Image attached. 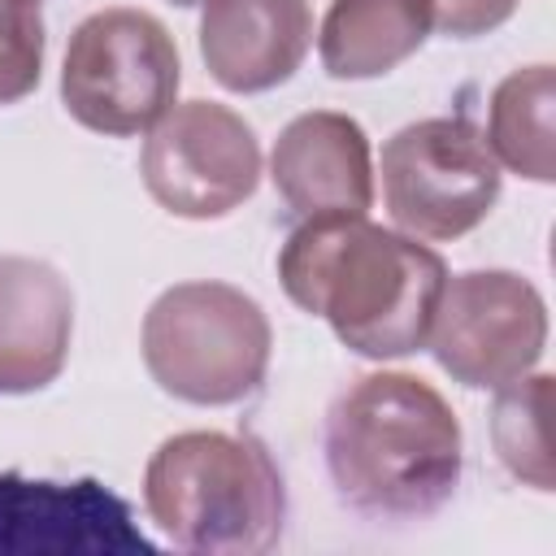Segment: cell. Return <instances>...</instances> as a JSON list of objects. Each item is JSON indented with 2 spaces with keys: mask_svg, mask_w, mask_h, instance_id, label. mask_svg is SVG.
I'll use <instances>...</instances> for the list:
<instances>
[{
  "mask_svg": "<svg viewBox=\"0 0 556 556\" xmlns=\"http://www.w3.org/2000/svg\"><path fill=\"white\" fill-rule=\"evenodd\" d=\"M156 556L130 504L100 478L0 473V556Z\"/></svg>",
  "mask_w": 556,
  "mask_h": 556,
  "instance_id": "cell-9",
  "label": "cell"
},
{
  "mask_svg": "<svg viewBox=\"0 0 556 556\" xmlns=\"http://www.w3.org/2000/svg\"><path fill=\"white\" fill-rule=\"evenodd\" d=\"M430 30V0H330L317 30V56L330 78L365 83L417 56Z\"/></svg>",
  "mask_w": 556,
  "mask_h": 556,
  "instance_id": "cell-13",
  "label": "cell"
},
{
  "mask_svg": "<svg viewBox=\"0 0 556 556\" xmlns=\"http://www.w3.org/2000/svg\"><path fill=\"white\" fill-rule=\"evenodd\" d=\"M382 204L391 222L426 243H452L478 230L504 187L486 135L469 117H421L400 126L378 156Z\"/></svg>",
  "mask_w": 556,
  "mask_h": 556,
  "instance_id": "cell-6",
  "label": "cell"
},
{
  "mask_svg": "<svg viewBox=\"0 0 556 556\" xmlns=\"http://www.w3.org/2000/svg\"><path fill=\"white\" fill-rule=\"evenodd\" d=\"M552 109H556L552 65L513 70L491 91V109H486V148H491V156L504 169H513L530 182H552L556 178Z\"/></svg>",
  "mask_w": 556,
  "mask_h": 556,
  "instance_id": "cell-14",
  "label": "cell"
},
{
  "mask_svg": "<svg viewBox=\"0 0 556 556\" xmlns=\"http://www.w3.org/2000/svg\"><path fill=\"white\" fill-rule=\"evenodd\" d=\"M74 343V291L39 256H0V395H30L61 378Z\"/></svg>",
  "mask_w": 556,
  "mask_h": 556,
  "instance_id": "cell-12",
  "label": "cell"
},
{
  "mask_svg": "<svg viewBox=\"0 0 556 556\" xmlns=\"http://www.w3.org/2000/svg\"><path fill=\"white\" fill-rule=\"evenodd\" d=\"M278 282L348 352L400 361L426 348L447 265L421 239L369 217H313L287 235Z\"/></svg>",
  "mask_w": 556,
  "mask_h": 556,
  "instance_id": "cell-1",
  "label": "cell"
},
{
  "mask_svg": "<svg viewBox=\"0 0 556 556\" xmlns=\"http://www.w3.org/2000/svg\"><path fill=\"white\" fill-rule=\"evenodd\" d=\"M169 4H178V9H195V4H204V0H169Z\"/></svg>",
  "mask_w": 556,
  "mask_h": 556,
  "instance_id": "cell-18",
  "label": "cell"
},
{
  "mask_svg": "<svg viewBox=\"0 0 556 556\" xmlns=\"http://www.w3.org/2000/svg\"><path fill=\"white\" fill-rule=\"evenodd\" d=\"M426 348L452 382L500 391L543 361L547 304L513 269H465L443 282Z\"/></svg>",
  "mask_w": 556,
  "mask_h": 556,
  "instance_id": "cell-7",
  "label": "cell"
},
{
  "mask_svg": "<svg viewBox=\"0 0 556 556\" xmlns=\"http://www.w3.org/2000/svg\"><path fill=\"white\" fill-rule=\"evenodd\" d=\"M143 508L182 552L261 556L282 539L287 486L256 434L182 430L148 456Z\"/></svg>",
  "mask_w": 556,
  "mask_h": 556,
  "instance_id": "cell-3",
  "label": "cell"
},
{
  "mask_svg": "<svg viewBox=\"0 0 556 556\" xmlns=\"http://www.w3.org/2000/svg\"><path fill=\"white\" fill-rule=\"evenodd\" d=\"M326 473L334 495L378 521H421L460 482L465 439L452 404L417 374L378 369L326 408Z\"/></svg>",
  "mask_w": 556,
  "mask_h": 556,
  "instance_id": "cell-2",
  "label": "cell"
},
{
  "mask_svg": "<svg viewBox=\"0 0 556 556\" xmlns=\"http://www.w3.org/2000/svg\"><path fill=\"white\" fill-rule=\"evenodd\" d=\"M269 182L304 222L365 217L374 208V152L365 126L339 109H308L291 117L274 139Z\"/></svg>",
  "mask_w": 556,
  "mask_h": 556,
  "instance_id": "cell-10",
  "label": "cell"
},
{
  "mask_svg": "<svg viewBox=\"0 0 556 556\" xmlns=\"http://www.w3.org/2000/svg\"><path fill=\"white\" fill-rule=\"evenodd\" d=\"M182 61L161 17L113 4L83 17L61 61V104L96 135L130 139L178 104Z\"/></svg>",
  "mask_w": 556,
  "mask_h": 556,
  "instance_id": "cell-5",
  "label": "cell"
},
{
  "mask_svg": "<svg viewBox=\"0 0 556 556\" xmlns=\"http://www.w3.org/2000/svg\"><path fill=\"white\" fill-rule=\"evenodd\" d=\"M43 9L39 0H0V104L26 100L43 78Z\"/></svg>",
  "mask_w": 556,
  "mask_h": 556,
  "instance_id": "cell-16",
  "label": "cell"
},
{
  "mask_svg": "<svg viewBox=\"0 0 556 556\" xmlns=\"http://www.w3.org/2000/svg\"><path fill=\"white\" fill-rule=\"evenodd\" d=\"M313 48L308 0H204L200 56L217 87L261 96L282 87Z\"/></svg>",
  "mask_w": 556,
  "mask_h": 556,
  "instance_id": "cell-11",
  "label": "cell"
},
{
  "mask_svg": "<svg viewBox=\"0 0 556 556\" xmlns=\"http://www.w3.org/2000/svg\"><path fill=\"white\" fill-rule=\"evenodd\" d=\"M139 174L148 195L187 222H213L235 213L261 187L256 130L217 100L174 104L143 139Z\"/></svg>",
  "mask_w": 556,
  "mask_h": 556,
  "instance_id": "cell-8",
  "label": "cell"
},
{
  "mask_svg": "<svg viewBox=\"0 0 556 556\" xmlns=\"http://www.w3.org/2000/svg\"><path fill=\"white\" fill-rule=\"evenodd\" d=\"M139 352L165 395L195 408H226L261 391L274 330L243 287L195 278L165 287L148 304Z\"/></svg>",
  "mask_w": 556,
  "mask_h": 556,
  "instance_id": "cell-4",
  "label": "cell"
},
{
  "mask_svg": "<svg viewBox=\"0 0 556 556\" xmlns=\"http://www.w3.org/2000/svg\"><path fill=\"white\" fill-rule=\"evenodd\" d=\"M521 0H430V17L447 39H478L500 30Z\"/></svg>",
  "mask_w": 556,
  "mask_h": 556,
  "instance_id": "cell-17",
  "label": "cell"
},
{
  "mask_svg": "<svg viewBox=\"0 0 556 556\" xmlns=\"http://www.w3.org/2000/svg\"><path fill=\"white\" fill-rule=\"evenodd\" d=\"M547 408H552V374H521L517 382L495 391L491 404V447L500 465L534 491H552V443H547Z\"/></svg>",
  "mask_w": 556,
  "mask_h": 556,
  "instance_id": "cell-15",
  "label": "cell"
}]
</instances>
